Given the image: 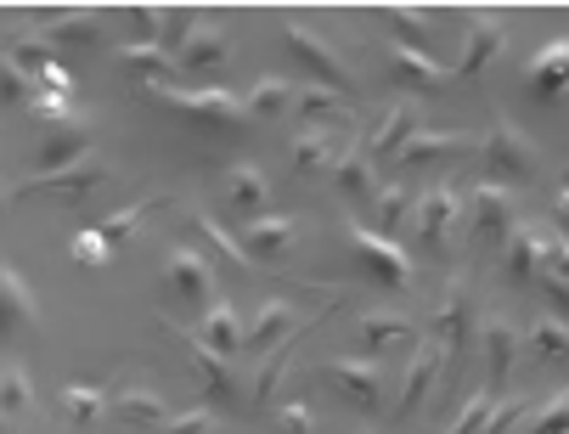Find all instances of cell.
Masks as SVG:
<instances>
[{
    "mask_svg": "<svg viewBox=\"0 0 569 434\" xmlns=\"http://www.w3.org/2000/svg\"><path fill=\"white\" fill-rule=\"evenodd\" d=\"M176 338L187 344V356H192V367H198V378H203V389H209V401H220V406H231L237 401V378H231V367H226V356H214L209 344L198 338V333H181L176 327Z\"/></svg>",
    "mask_w": 569,
    "mask_h": 434,
    "instance_id": "44dd1931",
    "label": "cell"
},
{
    "mask_svg": "<svg viewBox=\"0 0 569 434\" xmlns=\"http://www.w3.org/2000/svg\"><path fill=\"white\" fill-rule=\"evenodd\" d=\"M293 333H305L299 316H293V305L288 299H266L260 316H254V327H249V344H254V351H266V344L277 351V344H288Z\"/></svg>",
    "mask_w": 569,
    "mask_h": 434,
    "instance_id": "f546056e",
    "label": "cell"
},
{
    "mask_svg": "<svg viewBox=\"0 0 569 434\" xmlns=\"http://www.w3.org/2000/svg\"><path fill=\"white\" fill-rule=\"evenodd\" d=\"M68 254H73V266H86V272H102V266H108V254H113V243H108L102 231H79V237L68 243Z\"/></svg>",
    "mask_w": 569,
    "mask_h": 434,
    "instance_id": "ee69618b",
    "label": "cell"
},
{
    "mask_svg": "<svg viewBox=\"0 0 569 434\" xmlns=\"http://www.w3.org/2000/svg\"><path fill=\"white\" fill-rule=\"evenodd\" d=\"M46 40H51V46H97V40H102V18H97V12L51 18V23H46Z\"/></svg>",
    "mask_w": 569,
    "mask_h": 434,
    "instance_id": "d590c367",
    "label": "cell"
},
{
    "mask_svg": "<svg viewBox=\"0 0 569 434\" xmlns=\"http://www.w3.org/2000/svg\"><path fill=\"white\" fill-rule=\"evenodd\" d=\"M119 68H124V79L141 85V91H170V79L181 73V57H170L158 40H136V46L119 51Z\"/></svg>",
    "mask_w": 569,
    "mask_h": 434,
    "instance_id": "9c48e42d",
    "label": "cell"
},
{
    "mask_svg": "<svg viewBox=\"0 0 569 434\" xmlns=\"http://www.w3.org/2000/svg\"><path fill=\"white\" fill-rule=\"evenodd\" d=\"M147 97H158L164 108H176L181 119H192V125H203V130H242L254 114H249V97H231V91H220V85H209V91H147Z\"/></svg>",
    "mask_w": 569,
    "mask_h": 434,
    "instance_id": "7a4b0ae2",
    "label": "cell"
},
{
    "mask_svg": "<svg viewBox=\"0 0 569 434\" xmlns=\"http://www.w3.org/2000/svg\"><path fill=\"white\" fill-rule=\"evenodd\" d=\"M372 209H378V231H383V237H395V231H400V220L412 215V193H406V187H383V193L372 198Z\"/></svg>",
    "mask_w": 569,
    "mask_h": 434,
    "instance_id": "ab89813d",
    "label": "cell"
},
{
    "mask_svg": "<svg viewBox=\"0 0 569 434\" xmlns=\"http://www.w3.org/2000/svg\"><path fill=\"white\" fill-rule=\"evenodd\" d=\"M389 18H395V34H406V46L429 29V12H418V7H400V12H389Z\"/></svg>",
    "mask_w": 569,
    "mask_h": 434,
    "instance_id": "f5cc1de1",
    "label": "cell"
},
{
    "mask_svg": "<svg viewBox=\"0 0 569 434\" xmlns=\"http://www.w3.org/2000/svg\"><path fill=\"white\" fill-rule=\"evenodd\" d=\"M485 164H491V181L513 187V181H530L541 169V152L513 119H497L491 136H485Z\"/></svg>",
    "mask_w": 569,
    "mask_h": 434,
    "instance_id": "277c9868",
    "label": "cell"
},
{
    "mask_svg": "<svg viewBox=\"0 0 569 434\" xmlns=\"http://www.w3.org/2000/svg\"><path fill=\"white\" fill-rule=\"evenodd\" d=\"M479 305H473V294L462 288V283H446V294H440V305H435V344L446 356H457L462 344H468V333H479Z\"/></svg>",
    "mask_w": 569,
    "mask_h": 434,
    "instance_id": "52a82bcc",
    "label": "cell"
},
{
    "mask_svg": "<svg viewBox=\"0 0 569 434\" xmlns=\"http://www.w3.org/2000/svg\"><path fill=\"white\" fill-rule=\"evenodd\" d=\"M198 29H203V23H198V12H176V7H170V12H164V29H158V46H164L170 57H181V51L192 46V34H198Z\"/></svg>",
    "mask_w": 569,
    "mask_h": 434,
    "instance_id": "b9f144b4",
    "label": "cell"
},
{
    "mask_svg": "<svg viewBox=\"0 0 569 434\" xmlns=\"http://www.w3.org/2000/svg\"><path fill=\"white\" fill-rule=\"evenodd\" d=\"M102 412H108V389H102V384H68V389H62V417H68L73 428L102 423Z\"/></svg>",
    "mask_w": 569,
    "mask_h": 434,
    "instance_id": "e575fe53",
    "label": "cell"
},
{
    "mask_svg": "<svg viewBox=\"0 0 569 434\" xmlns=\"http://www.w3.org/2000/svg\"><path fill=\"white\" fill-rule=\"evenodd\" d=\"M293 237H299L293 215H266V220H254L249 231H242V248H249L254 259H277V254L293 248Z\"/></svg>",
    "mask_w": 569,
    "mask_h": 434,
    "instance_id": "484cf974",
    "label": "cell"
},
{
    "mask_svg": "<svg viewBox=\"0 0 569 434\" xmlns=\"http://www.w3.org/2000/svg\"><path fill=\"white\" fill-rule=\"evenodd\" d=\"M293 351H299V333H293V338H288V344H277V351H271V356H266V367H260V373H254V401H266V395H271V389H277V384H282V373H288V367H293Z\"/></svg>",
    "mask_w": 569,
    "mask_h": 434,
    "instance_id": "60d3db41",
    "label": "cell"
},
{
    "mask_svg": "<svg viewBox=\"0 0 569 434\" xmlns=\"http://www.w3.org/2000/svg\"><path fill=\"white\" fill-rule=\"evenodd\" d=\"M525 85H530V97H536V102H558V97H569V40H547V46L530 57Z\"/></svg>",
    "mask_w": 569,
    "mask_h": 434,
    "instance_id": "9a60e30c",
    "label": "cell"
},
{
    "mask_svg": "<svg viewBox=\"0 0 569 434\" xmlns=\"http://www.w3.org/2000/svg\"><path fill=\"white\" fill-rule=\"evenodd\" d=\"M356 333H361V344H367V356H378V351H389V344L412 338V322H406L400 310H367V316L356 322Z\"/></svg>",
    "mask_w": 569,
    "mask_h": 434,
    "instance_id": "1f68e13d",
    "label": "cell"
},
{
    "mask_svg": "<svg viewBox=\"0 0 569 434\" xmlns=\"http://www.w3.org/2000/svg\"><path fill=\"white\" fill-rule=\"evenodd\" d=\"M119 417L130 423V428H141V434H158L170 423V401L158 395V389H119Z\"/></svg>",
    "mask_w": 569,
    "mask_h": 434,
    "instance_id": "4316f807",
    "label": "cell"
},
{
    "mask_svg": "<svg viewBox=\"0 0 569 434\" xmlns=\"http://www.w3.org/2000/svg\"><path fill=\"white\" fill-rule=\"evenodd\" d=\"M479 333H485V362H491V384H508L513 367H519V356H525V333H519L513 316H502V310L485 316Z\"/></svg>",
    "mask_w": 569,
    "mask_h": 434,
    "instance_id": "7c38bea8",
    "label": "cell"
},
{
    "mask_svg": "<svg viewBox=\"0 0 569 434\" xmlns=\"http://www.w3.org/2000/svg\"><path fill=\"white\" fill-rule=\"evenodd\" d=\"M321 378H328L345 401H356L361 412H378L383 406V373L372 367V362H356V356H339V362H328L321 367Z\"/></svg>",
    "mask_w": 569,
    "mask_h": 434,
    "instance_id": "30bf717a",
    "label": "cell"
},
{
    "mask_svg": "<svg viewBox=\"0 0 569 434\" xmlns=\"http://www.w3.org/2000/svg\"><path fill=\"white\" fill-rule=\"evenodd\" d=\"M113 176L108 169V158L102 152H91L86 164H73V169H62V176H29V181H12V204H23V198H51V204H79V198H91L102 181Z\"/></svg>",
    "mask_w": 569,
    "mask_h": 434,
    "instance_id": "3957f363",
    "label": "cell"
},
{
    "mask_svg": "<svg viewBox=\"0 0 569 434\" xmlns=\"http://www.w3.org/2000/svg\"><path fill=\"white\" fill-rule=\"evenodd\" d=\"M536 288L547 294V305H552L558 316H569V283H558V277H547V272H541V283H536Z\"/></svg>",
    "mask_w": 569,
    "mask_h": 434,
    "instance_id": "db71d44e",
    "label": "cell"
},
{
    "mask_svg": "<svg viewBox=\"0 0 569 434\" xmlns=\"http://www.w3.org/2000/svg\"><path fill=\"white\" fill-rule=\"evenodd\" d=\"M91 152H97L91 147V119H73V125H62V130H51L40 141V169H34V176H62V169L86 164Z\"/></svg>",
    "mask_w": 569,
    "mask_h": 434,
    "instance_id": "4fadbf2b",
    "label": "cell"
},
{
    "mask_svg": "<svg viewBox=\"0 0 569 434\" xmlns=\"http://www.w3.org/2000/svg\"><path fill=\"white\" fill-rule=\"evenodd\" d=\"M198 338L209 344L214 356H237V351H249V327H242V316L231 310V299H220V305H209V310H203Z\"/></svg>",
    "mask_w": 569,
    "mask_h": 434,
    "instance_id": "7402d4cb",
    "label": "cell"
},
{
    "mask_svg": "<svg viewBox=\"0 0 569 434\" xmlns=\"http://www.w3.org/2000/svg\"><path fill=\"white\" fill-rule=\"evenodd\" d=\"M468 147H473V136H462V130H418L412 141L400 147V169H418V164H435V158H457Z\"/></svg>",
    "mask_w": 569,
    "mask_h": 434,
    "instance_id": "d4e9b609",
    "label": "cell"
},
{
    "mask_svg": "<svg viewBox=\"0 0 569 434\" xmlns=\"http://www.w3.org/2000/svg\"><path fill=\"white\" fill-rule=\"evenodd\" d=\"M367 434H372V428H367Z\"/></svg>",
    "mask_w": 569,
    "mask_h": 434,
    "instance_id": "9f6ffc18",
    "label": "cell"
},
{
    "mask_svg": "<svg viewBox=\"0 0 569 434\" xmlns=\"http://www.w3.org/2000/svg\"><path fill=\"white\" fill-rule=\"evenodd\" d=\"M502 272H508V283H519V288H536V283H541V231H536V220H525V226L502 243Z\"/></svg>",
    "mask_w": 569,
    "mask_h": 434,
    "instance_id": "ffe728a7",
    "label": "cell"
},
{
    "mask_svg": "<svg viewBox=\"0 0 569 434\" xmlns=\"http://www.w3.org/2000/svg\"><path fill=\"white\" fill-rule=\"evenodd\" d=\"M536 231H541V272L558 277V283H569V237L552 231V226H541V220H536Z\"/></svg>",
    "mask_w": 569,
    "mask_h": 434,
    "instance_id": "7bdbcfd3",
    "label": "cell"
},
{
    "mask_svg": "<svg viewBox=\"0 0 569 434\" xmlns=\"http://www.w3.org/2000/svg\"><path fill=\"white\" fill-rule=\"evenodd\" d=\"M187 226H192V231H198L203 243H214V248H220V259H226V266H231V272H249V266H254V254H249V248H242V243H237V237H231V231H226V226H220L214 215H203V209H192V215H187Z\"/></svg>",
    "mask_w": 569,
    "mask_h": 434,
    "instance_id": "836d02e7",
    "label": "cell"
},
{
    "mask_svg": "<svg viewBox=\"0 0 569 434\" xmlns=\"http://www.w3.org/2000/svg\"><path fill=\"white\" fill-rule=\"evenodd\" d=\"M0 85H7V102H34V91H40V85H34V73H23L18 62H7V68H0Z\"/></svg>",
    "mask_w": 569,
    "mask_h": 434,
    "instance_id": "681fc988",
    "label": "cell"
},
{
    "mask_svg": "<svg viewBox=\"0 0 569 434\" xmlns=\"http://www.w3.org/2000/svg\"><path fill=\"white\" fill-rule=\"evenodd\" d=\"M152 204H158V198H141V204H130V209H119V215H108V220H102L97 231H102L108 243H124V237H136V231H141V215H147Z\"/></svg>",
    "mask_w": 569,
    "mask_h": 434,
    "instance_id": "f6af8a7d",
    "label": "cell"
},
{
    "mask_svg": "<svg viewBox=\"0 0 569 434\" xmlns=\"http://www.w3.org/2000/svg\"><path fill=\"white\" fill-rule=\"evenodd\" d=\"M491 389H473L468 401H462V412L446 423V434H485V423H491Z\"/></svg>",
    "mask_w": 569,
    "mask_h": 434,
    "instance_id": "f35d334b",
    "label": "cell"
},
{
    "mask_svg": "<svg viewBox=\"0 0 569 434\" xmlns=\"http://www.w3.org/2000/svg\"><path fill=\"white\" fill-rule=\"evenodd\" d=\"M418 130H423V108H418V102H400V108H389V114L378 119V130L367 136L361 152H367V158H400V147L412 141Z\"/></svg>",
    "mask_w": 569,
    "mask_h": 434,
    "instance_id": "e0dca14e",
    "label": "cell"
},
{
    "mask_svg": "<svg viewBox=\"0 0 569 434\" xmlns=\"http://www.w3.org/2000/svg\"><path fill=\"white\" fill-rule=\"evenodd\" d=\"M525 417H530V401H519V395H513V401H502V406L491 412L485 434H508V428H513V423H525Z\"/></svg>",
    "mask_w": 569,
    "mask_h": 434,
    "instance_id": "816d5d0a",
    "label": "cell"
},
{
    "mask_svg": "<svg viewBox=\"0 0 569 434\" xmlns=\"http://www.w3.org/2000/svg\"><path fill=\"white\" fill-rule=\"evenodd\" d=\"M226 204H231V215H242V220H266V204H271V176L260 164H231L226 169Z\"/></svg>",
    "mask_w": 569,
    "mask_h": 434,
    "instance_id": "5bb4252c",
    "label": "cell"
},
{
    "mask_svg": "<svg viewBox=\"0 0 569 434\" xmlns=\"http://www.w3.org/2000/svg\"><path fill=\"white\" fill-rule=\"evenodd\" d=\"M282 40H288L293 62H305V68H310V79H316V85H328V91H339V97H345V91H356V73L345 68V57H339L328 40H321V34H310L305 23H288V29H282Z\"/></svg>",
    "mask_w": 569,
    "mask_h": 434,
    "instance_id": "5b68a950",
    "label": "cell"
},
{
    "mask_svg": "<svg viewBox=\"0 0 569 434\" xmlns=\"http://www.w3.org/2000/svg\"><path fill=\"white\" fill-rule=\"evenodd\" d=\"M333 181H339V198H350V204H372V198L383 193L378 176H372V158H367V152H345L339 169H333Z\"/></svg>",
    "mask_w": 569,
    "mask_h": 434,
    "instance_id": "4dcf8cb0",
    "label": "cell"
},
{
    "mask_svg": "<svg viewBox=\"0 0 569 434\" xmlns=\"http://www.w3.org/2000/svg\"><path fill=\"white\" fill-rule=\"evenodd\" d=\"M552 215H558V226L569 231V181L558 187V198H552Z\"/></svg>",
    "mask_w": 569,
    "mask_h": 434,
    "instance_id": "11a10c76",
    "label": "cell"
},
{
    "mask_svg": "<svg viewBox=\"0 0 569 434\" xmlns=\"http://www.w3.org/2000/svg\"><path fill=\"white\" fill-rule=\"evenodd\" d=\"M7 62H18L23 73H34V79H40V73L57 62V46H51L46 34H29V40H12V46H7Z\"/></svg>",
    "mask_w": 569,
    "mask_h": 434,
    "instance_id": "74e56055",
    "label": "cell"
},
{
    "mask_svg": "<svg viewBox=\"0 0 569 434\" xmlns=\"http://www.w3.org/2000/svg\"><path fill=\"white\" fill-rule=\"evenodd\" d=\"M277 434H316V406L310 401H288L277 412Z\"/></svg>",
    "mask_w": 569,
    "mask_h": 434,
    "instance_id": "c3c4849f",
    "label": "cell"
},
{
    "mask_svg": "<svg viewBox=\"0 0 569 434\" xmlns=\"http://www.w3.org/2000/svg\"><path fill=\"white\" fill-rule=\"evenodd\" d=\"M468 209H473V237H491V243H508L519 231L513 220V193L502 181H479L468 193Z\"/></svg>",
    "mask_w": 569,
    "mask_h": 434,
    "instance_id": "ba28073f",
    "label": "cell"
},
{
    "mask_svg": "<svg viewBox=\"0 0 569 434\" xmlns=\"http://www.w3.org/2000/svg\"><path fill=\"white\" fill-rule=\"evenodd\" d=\"M34 406V389H29V373L18 356H7V367H0V417H7V434H18V423L29 417Z\"/></svg>",
    "mask_w": 569,
    "mask_h": 434,
    "instance_id": "83f0119b",
    "label": "cell"
},
{
    "mask_svg": "<svg viewBox=\"0 0 569 434\" xmlns=\"http://www.w3.org/2000/svg\"><path fill=\"white\" fill-rule=\"evenodd\" d=\"M525 351L552 362V367H569V322L558 310H541L530 327H525Z\"/></svg>",
    "mask_w": 569,
    "mask_h": 434,
    "instance_id": "cb8c5ba5",
    "label": "cell"
},
{
    "mask_svg": "<svg viewBox=\"0 0 569 434\" xmlns=\"http://www.w3.org/2000/svg\"><path fill=\"white\" fill-rule=\"evenodd\" d=\"M440 362H446V351L429 338V344H418V356H412V367H406V384H400V417H412V412H423V401H429V389H435V378H440Z\"/></svg>",
    "mask_w": 569,
    "mask_h": 434,
    "instance_id": "d6986e66",
    "label": "cell"
},
{
    "mask_svg": "<svg viewBox=\"0 0 569 434\" xmlns=\"http://www.w3.org/2000/svg\"><path fill=\"white\" fill-rule=\"evenodd\" d=\"M530 434H569V389H563V395H552V401L536 412Z\"/></svg>",
    "mask_w": 569,
    "mask_h": 434,
    "instance_id": "7dc6e473",
    "label": "cell"
},
{
    "mask_svg": "<svg viewBox=\"0 0 569 434\" xmlns=\"http://www.w3.org/2000/svg\"><path fill=\"white\" fill-rule=\"evenodd\" d=\"M299 114H305V125L310 119H333L339 114V91H328V85H305V91H299Z\"/></svg>",
    "mask_w": 569,
    "mask_h": 434,
    "instance_id": "bcb514c9",
    "label": "cell"
},
{
    "mask_svg": "<svg viewBox=\"0 0 569 434\" xmlns=\"http://www.w3.org/2000/svg\"><path fill=\"white\" fill-rule=\"evenodd\" d=\"M29 322H40V299L29 294L23 272L7 266V272H0V333H18V327H29Z\"/></svg>",
    "mask_w": 569,
    "mask_h": 434,
    "instance_id": "603a6c76",
    "label": "cell"
},
{
    "mask_svg": "<svg viewBox=\"0 0 569 434\" xmlns=\"http://www.w3.org/2000/svg\"><path fill=\"white\" fill-rule=\"evenodd\" d=\"M462 204H468V198H462L457 187H429V193L418 198V231H423V248L446 254V237L457 231Z\"/></svg>",
    "mask_w": 569,
    "mask_h": 434,
    "instance_id": "8fae6325",
    "label": "cell"
},
{
    "mask_svg": "<svg viewBox=\"0 0 569 434\" xmlns=\"http://www.w3.org/2000/svg\"><path fill=\"white\" fill-rule=\"evenodd\" d=\"M389 79L406 85V91H435V85H446V62H435L423 46L395 40V51H389Z\"/></svg>",
    "mask_w": 569,
    "mask_h": 434,
    "instance_id": "ac0fdd59",
    "label": "cell"
},
{
    "mask_svg": "<svg viewBox=\"0 0 569 434\" xmlns=\"http://www.w3.org/2000/svg\"><path fill=\"white\" fill-rule=\"evenodd\" d=\"M226 57H231V34L214 29V23H203V29L192 34V46L181 51V68H192V73H214Z\"/></svg>",
    "mask_w": 569,
    "mask_h": 434,
    "instance_id": "d6a6232c",
    "label": "cell"
},
{
    "mask_svg": "<svg viewBox=\"0 0 569 434\" xmlns=\"http://www.w3.org/2000/svg\"><path fill=\"white\" fill-rule=\"evenodd\" d=\"M345 243H350V254L361 259V272H367L378 288H406V283H412V254H406V243L383 237L378 226L350 220V226H345Z\"/></svg>",
    "mask_w": 569,
    "mask_h": 434,
    "instance_id": "6da1fadb",
    "label": "cell"
},
{
    "mask_svg": "<svg viewBox=\"0 0 569 434\" xmlns=\"http://www.w3.org/2000/svg\"><path fill=\"white\" fill-rule=\"evenodd\" d=\"M293 102H299V91H293L288 79H260L254 91H249V114H254V119H277V114L293 108Z\"/></svg>",
    "mask_w": 569,
    "mask_h": 434,
    "instance_id": "8d00e7d4",
    "label": "cell"
},
{
    "mask_svg": "<svg viewBox=\"0 0 569 434\" xmlns=\"http://www.w3.org/2000/svg\"><path fill=\"white\" fill-rule=\"evenodd\" d=\"M214 428V412L209 406H192V412H181V417H170L158 434H209Z\"/></svg>",
    "mask_w": 569,
    "mask_h": 434,
    "instance_id": "f907efd6",
    "label": "cell"
},
{
    "mask_svg": "<svg viewBox=\"0 0 569 434\" xmlns=\"http://www.w3.org/2000/svg\"><path fill=\"white\" fill-rule=\"evenodd\" d=\"M164 277H170V288H176L181 305H198V310L214 305V266H209V259H203L192 243H170V254H164Z\"/></svg>",
    "mask_w": 569,
    "mask_h": 434,
    "instance_id": "8992f818",
    "label": "cell"
},
{
    "mask_svg": "<svg viewBox=\"0 0 569 434\" xmlns=\"http://www.w3.org/2000/svg\"><path fill=\"white\" fill-rule=\"evenodd\" d=\"M502 40H508V18H497V12L473 18V23H468V46H462V62H457V73H462V79H479L485 68L497 62Z\"/></svg>",
    "mask_w": 569,
    "mask_h": 434,
    "instance_id": "2e32d148",
    "label": "cell"
},
{
    "mask_svg": "<svg viewBox=\"0 0 569 434\" xmlns=\"http://www.w3.org/2000/svg\"><path fill=\"white\" fill-rule=\"evenodd\" d=\"M339 141L328 130H299L293 136V169L299 176H328V169H339Z\"/></svg>",
    "mask_w": 569,
    "mask_h": 434,
    "instance_id": "f1b7e54d",
    "label": "cell"
}]
</instances>
